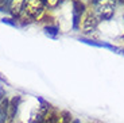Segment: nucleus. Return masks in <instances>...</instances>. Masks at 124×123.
<instances>
[{"instance_id": "2", "label": "nucleus", "mask_w": 124, "mask_h": 123, "mask_svg": "<svg viewBox=\"0 0 124 123\" xmlns=\"http://www.w3.org/2000/svg\"><path fill=\"white\" fill-rule=\"evenodd\" d=\"M90 3L94 7L93 12L100 20L112 18L115 12V0H90Z\"/></svg>"}, {"instance_id": "6", "label": "nucleus", "mask_w": 124, "mask_h": 123, "mask_svg": "<svg viewBox=\"0 0 124 123\" xmlns=\"http://www.w3.org/2000/svg\"><path fill=\"white\" fill-rule=\"evenodd\" d=\"M24 0H11V7H9V12L14 16H19L22 12Z\"/></svg>"}, {"instance_id": "12", "label": "nucleus", "mask_w": 124, "mask_h": 123, "mask_svg": "<svg viewBox=\"0 0 124 123\" xmlns=\"http://www.w3.org/2000/svg\"><path fill=\"white\" fill-rule=\"evenodd\" d=\"M117 1H120V3H124V0H117Z\"/></svg>"}, {"instance_id": "5", "label": "nucleus", "mask_w": 124, "mask_h": 123, "mask_svg": "<svg viewBox=\"0 0 124 123\" xmlns=\"http://www.w3.org/2000/svg\"><path fill=\"white\" fill-rule=\"evenodd\" d=\"M9 120V100L3 97L0 102V123H8Z\"/></svg>"}, {"instance_id": "10", "label": "nucleus", "mask_w": 124, "mask_h": 123, "mask_svg": "<svg viewBox=\"0 0 124 123\" xmlns=\"http://www.w3.org/2000/svg\"><path fill=\"white\" fill-rule=\"evenodd\" d=\"M71 123H81V122L78 119H73V122H71Z\"/></svg>"}, {"instance_id": "4", "label": "nucleus", "mask_w": 124, "mask_h": 123, "mask_svg": "<svg viewBox=\"0 0 124 123\" xmlns=\"http://www.w3.org/2000/svg\"><path fill=\"white\" fill-rule=\"evenodd\" d=\"M73 16H74V26L78 27V23L82 20V16L85 15V4L81 1V0H74L73 3Z\"/></svg>"}, {"instance_id": "7", "label": "nucleus", "mask_w": 124, "mask_h": 123, "mask_svg": "<svg viewBox=\"0 0 124 123\" xmlns=\"http://www.w3.org/2000/svg\"><path fill=\"white\" fill-rule=\"evenodd\" d=\"M40 123H59V116L55 114V112H51L50 111L49 114L43 118V120Z\"/></svg>"}, {"instance_id": "3", "label": "nucleus", "mask_w": 124, "mask_h": 123, "mask_svg": "<svg viewBox=\"0 0 124 123\" xmlns=\"http://www.w3.org/2000/svg\"><path fill=\"white\" fill-rule=\"evenodd\" d=\"M100 19L96 16V14L94 12H86L85 14V16L82 18V23H81V28L85 31V33H92L94 28L97 27V25H99Z\"/></svg>"}, {"instance_id": "8", "label": "nucleus", "mask_w": 124, "mask_h": 123, "mask_svg": "<svg viewBox=\"0 0 124 123\" xmlns=\"http://www.w3.org/2000/svg\"><path fill=\"white\" fill-rule=\"evenodd\" d=\"M42 1H43V4L47 7H55L61 0H42Z\"/></svg>"}, {"instance_id": "11", "label": "nucleus", "mask_w": 124, "mask_h": 123, "mask_svg": "<svg viewBox=\"0 0 124 123\" xmlns=\"http://www.w3.org/2000/svg\"><path fill=\"white\" fill-rule=\"evenodd\" d=\"M1 99H3V96H1V92H0V102H1Z\"/></svg>"}, {"instance_id": "1", "label": "nucleus", "mask_w": 124, "mask_h": 123, "mask_svg": "<svg viewBox=\"0 0 124 123\" xmlns=\"http://www.w3.org/2000/svg\"><path fill=\"white\" fill-rule=\"evenodd\" d=\"M45 4L42 0H24L20 15L26 20H37L43 14Z\"/></svg>"}, {"instance_id": "9", "label": "nucleus", "mask_w": 124, "mask_h": 123, "mask_svg": "<svg viewBox=\"0 0 124 123\" xmlns=\"http://www.w3.org/2000/svg\"><path fill=\"white\" fill-rule=\"evenodd\" d=\"M46 33H47V34H49V33H50V34H55V33H57V28H53V27H46Z\"/></svg>"}]
</instances>
